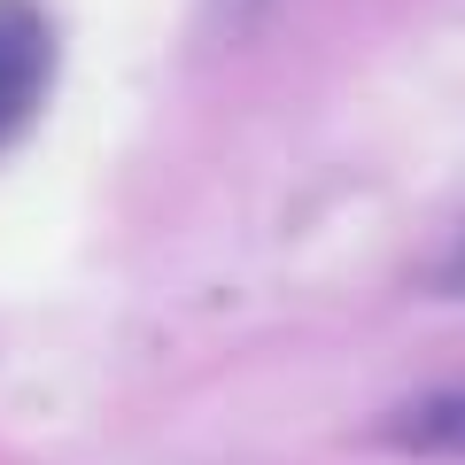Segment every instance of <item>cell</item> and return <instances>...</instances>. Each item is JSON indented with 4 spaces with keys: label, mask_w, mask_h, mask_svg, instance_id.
Returning a JSON list of instances; mask_svg holds the SVG:
<instances>
[{
    "label": "cell",
    "mask_w": 465,
    "mask_h": 465,
    "mask_svg": "<svg viewBox=\"0 0 465 465\" xmlns=\"http://www.w3.org/2000/svg\"><path fill=\"white\" fill-rule=\"evenodd\" d=\"M54 78V24L39 0H0V140L32 124L39 94Z\"/></svg>",
    "instance_id": "6da1fadb"
},
{
    "label": "cell",
    "mask_w": 465,
    "mask_h": 465,
    "mask_svg": "<svg viewBox=\"0 0 465 465\" xmlns=\"http://www.w3.org/2000/svg\"><path fill=\"white\" fill-rule=\"evenodd\" d=\"M434 280H442V295H465V232L450 241V264L434 272Z\"/></svg>",
    "instance_id": "3957f363"
},
{
    "label": "cell",
    "mask_w": 465,
    "mask_h": 465,
    "mask_svg": "<svg viewBox=\"0 0 465 465\" xmlns=\"http://www.w3.org/2000/svg\"><path fill=\"white\" fill-rule=\"evenodd\" d=\"M388 442L403 450H465V396H427L388 419Z\"/></svg>",
    "instance_id": "7a4b0ae2"
}]
</instances>
